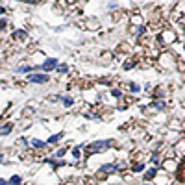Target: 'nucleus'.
Listing matches in <instances>:
<instances>
[{"instance_id":"nucleus-1","label":"nucleus","mask_w":185,"mask_h":185,"mask_svg":"<svg viewBox=\"0 0 185 185\" xmlns=\"http://www.w3.org/2000/svg\"><path fill=\"white\" fill-rule=\"evenodd\" d=\"M28 82H32V83H46V82H50V78H48L46 74H30Z\"/></svg>"},{"instance_id":"nucleus-2","label":"nucleus","mask_w":185,"mask_h":185,"mask_svg":"<svg viewBox=\"0 0 185 185\" xmlns=\"http://www.w3.org/2000/svg\"><path fill=\"white\" fill-rule=\"evenodd\" d=\"M56 65H58V61H56V59H54V58H50V59H46V61L43 63V70H52V69H54V67H56Z\"/></svg>"},{"instance_id":"nucleus-3","label":"nucleus","mask_w":185,"mask_h":185,"mask_svg":"<svg viewBox=\"0 0 185 185\" xmlns=\"http://www.w3.org/2000/svg\"><path fill=\"white\" fill-rule=\"evenodd\" d=\"M107 141H100V143H96V144H93V146H89V152H96V150H100V148H105L107 146Z\"/></svg>"},{"instance_id":"nucleus-4","label":"nucleus","mask_w":185,"mask_h":185,"mask_svg":"<svg viewBox=\"0 0 185 185\" xmlns=\"http://www.w3.org/2000/svg\"><path fill=\"white\" fill-rule=\"evenodd\" d=\"M9 131H11V126H9V124H6L4 128H0V135H8Z\"/></svg>"},{"instance_id":"nucleus-5","label":"nucleus","mask_w":185,"mask_h":185,"mask_svg":"<svg viewBox=\"0 0 185 185\" xmlns=\"http://www.w3.org/2000/svg\"><path fill=\"white\" fill-rule=\"evenodd\" d=\"M21 176H13L11 180H9V185H21Z\"/></svg>"},{"instance_id":"nucleus-6","label":"nucleus","mask_w":185,"mask_h":185,"mask_svg":"<svg viewBox=\"0 0 185 185\" xmlns=\"http://www.w3.org/2000/svg\"><path fill=\"white\" fill-rule=\"evenodd\" d=\"M32 144H33L35 148H43V146H44V143H43V141H39V139H32Z\"/></svg>"},{"instance_id":"nucleus-7","label":"nucleus","mask_w":185,"mask_h":185,"mask_svg":"<svg viewBox=\"0 0 185 185\" xmlns=\"http://www.w3.org/2000/svg\"><path fill=\"white\" fill-rule=\"evenodd\" d=\"M63 104L69 107V105H72V104H74V100H72V98H63Z\"/></svg>"},{"instance_id":"nucleus-8","label":"nucleus","mask_w":185,"mask_h":185,"mask_svg":"<svg viewBox=\"0 0 185 185\" xmlns=\"http://www.w3.org/2000/svg\"><path fill=\"white\" fill-rule=\"evenodd\" d=\"M154 174H156V168H152V170H150V172H146V180H150V178H152V176H154Z\"/></svg>"},{"instance_id":"nucleus-9","label":"nucleus","mask_w":185,"mask_h":185,"mask_svg":"<svg viewBox=\"0 0 185 185\" xmlns=\"http://www.w3.org/2000/svg\"><path fill=\"white\" fill-rule=\"evenodd\" d=\"M30 69H32V67H26V65H24V67L19 69V72H30Z\"/></svg>"},{"instance_id":"nucleus-10","label":"nucleus","mask_w":185,"mask_h":185,"mask_svg":"<svg viewBox=\"0 0 185 185\" xmlns=\"http://www.w3.org/2000/svg\"><path fill=\"white\" fill-rule=\"evenodd\" d=\"M58 139H59V135H52V137H50V143H56Z\"/></svg>"},{"instance_id":"nucleus-11","label":"nucleus","mask_w":185,"mask_h":185,"mask_svg":"<svg viewBox=\"0 0 185 185\" xmlns=\"http://www.w3.org/2000/svg\"><path fill=\"white\" fill-rule=\"evenodd\" d=\"M59 70H61V72H67V65H59Z\"/></svg>"},{"instance_id":"nucleus-12","label":"nucleus","mask_w":185,"mask_h":185,"mask_svg":"<svg viewBox=\"0 0 185 185\" xmlns=\"http://www.w3.org/2000/svg\"><path fill=\"white\" fill-rule=\"evenodd\" d=\"M4 26H6V21H0V30H2Z\"/></svg>"},{"instance_id":"nucleus-13","label":"nucleus","mask_w":185,"mask_h":185,"mask_svg":"<svg viewBox=\"0 0 185 185\" xmlns=\"http://www.w3.org/2000/svg\"><path fill=\"white\" fill-rule=\"evenodd\" d=\"M0 185H8V182H6V180H2V178H0Z\"/></svg>"},{"instance_id":"nucleus-14","label":"nucleus","mask_w":185,"mask_h":185,"mask_svg":"<svg viewBox=\"0 0 185 185\" xmlns=\"http://www.w3.org/2000/svg\"><path fill=\"white\" fill-rule=\"evenodd\" d=\"M30 2H32V4H35V2H39V0H30Z\"/></svg>"}]
</instances>
